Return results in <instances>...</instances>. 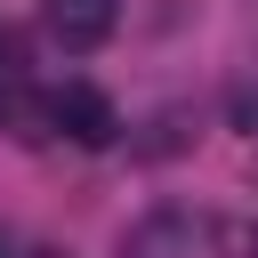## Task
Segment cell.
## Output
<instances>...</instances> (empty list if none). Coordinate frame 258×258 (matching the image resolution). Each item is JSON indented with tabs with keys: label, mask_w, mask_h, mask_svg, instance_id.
Masks as SVG:
<instances>
[{
	"label": "cell",
	"mask_w": 258,
	"mask_h": 258,
	"mask_svg": "<svg viewBox=\"0 0 258 258\" xmlns=\"http://www.w3.org/2000/svg\"><path fill=\"white\" fill-rule=\"evenodd\" d=\"M40 113H48V129H56L64 145H81V153H105V145L121 137V113H113V97H105V89H89V81H64V89H56Z\"/></svg>",
	"instance_id": "6da1fadb"
},
{
	"label": "cell",
	"mask_w": 258,
	"mask_h": 258,
	"mask_svg": "<svg viewBox=\"0 0 258 258\" xmlns=\"http://www.w3.org/2000/svg\"><path fill=\"white\" fill-rule=\"evenodd\" d=\"M113 24H121V0H48V32L64 48H97Z\"/></svg>",
	"instance_id": "7a4b0ae2"
},
{
	"label": "cell",
	"mask_w": 258,
	"mask_h": 258,
	"mask_svg": "<svg viewBox=\"0 0 258 258\" xmlns=\"http://www.w3.org/2000/svg\"><path fill=\"white\" fill-rule=\"evenodd\" d=\"M194 242H202V226H194V218H177V210H161V218H145V226L129 234V250H121V258H194Z\"/></svg>",
	"instance_id": "3957f363"
},
{
	"label": "cell",
	"mask_w": 258,
	"mask_h": 258,
	"mask_svg": "<svg viewBox=\"0 0 258 258\" xmlns=\"http://www.w3.org/2000/svg\"><path fill=\"white\" fill-rule=\"evenodd\" d=\"M24 105H32V89H24V73H16L8 56H0V121H16Z\"/></svg>",
	"instance_id": "277c9868"
},
{
	"label": "cell",
	"mask_w": 258,
	"mask_h": 258,
	"mask_svg": "<svg viewBox=\"0 0 258 258\" xmlns=\"http://www.w3.org/2000/svg\"><path fill=\"white\" fill-rule=\"evenodd\" d=\"M32 258H64V250H32Z\"/></svg>",
	"instance_id": "5b68a950"
},
{
	"label": "cell",
	"mask_w": 258,
	"mask_h": 258,
	"mask_svg": "<svg viewBox=\"0 0 258 258\" xmlns=\"http://www.w3.org/2000/svg\"><path fill=\"white\" fill-rule=\"evenodd\" d=\"M0 258H8V242H0Z\"/></svg>",
	"instance_id": "8992f818"
},
{
	"label": "cell",
	"mask_w": 258,
	"mask_h": 258,
	"mask_svg": "<svg viewBox=\"0 0 258 258\" xmlns=\"http://www.w3.org/2000/svg\"><path fill=\"white\" fill-rule=\"evenodd\" d=\"M250 250H258V234H250Z\"/></svg>",
	"instance_id": "52a82bcc"
}]
</instances>
